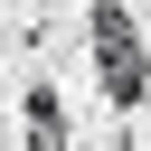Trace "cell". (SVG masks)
I'll list each match as a JSON object with an SVG mask.
<instances>
[{
	"mask_svg": "<svg viewBox=\"0 0 151 151\" xmlns=\"http://www.w3.org/2000/svg\"><path fill=\"white\" fill-rule=\"evenodd\" d=\"M85 47H94V85H104V104H113V113H132V104L151 94V47H142V19H132L123 0H94V9H85Z\"/></svg>",
	"mask_w": 151,
	"mask_h": 151,
	"instance_id": "1",
	"label": "cell"
},
{
	"mask_svg": "<svg viewBox=\"0 0 151 151\" xmlns=\"http://www.w3.org/2000/svg\"><path fill=\"white\" fill-rule=\"evenodd\" d=\"M19 123H28V142H38V151H57V142H66V104H57V85H47V76L28 85V104H19Z\"/></svg>",
	"mask_w": 151,
	"mask_h": 151,
	"instance_id": "2",
	"label": "cell"
}]
</instances>
